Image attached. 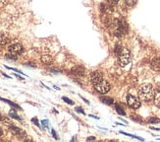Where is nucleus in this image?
I'll list each match as a JSON object with an SVG mask.
<instances>
[{
    "instance_id": "nucleus-23",
    "label": "nucleus",
    "mask_w": 160,
    "mask_h": 142,
    "mask_svg": "<svg viewBox=\"0 0 160 142\" xmlns=\"http://www.w3.org/2000/svg\"><path fill=\"white\" fill-rule=\"evenodd\" d=\"M75 111L78 112H81V113H82V115H85V112H84V110H82L81 107H77V108H75Z\"/></svg>"
},
{
    "instance_id": "nucleus-32",
    "label": "nucleus",
    "mask_w": 160,
    "mask_h": 142,
    "mask_svg": "<svg viewBox=\"0 0 160 142\" xmlns=\"http://www.w3.org/2000/svg\"><path fill=\"white\" fill-rule=\"evenodd\" d=\"M15 76H16V77H17V78L20 79V80H24V78H23V77H21V76H19L18 74H15Z\"/></svg>"
},
{
    "instance_id": "nucleus-1",
    "label": "nucleus",
    "mask_w": 160,
    "mask_h": 142,
    "mask_svg": "<svg viewBox=\"0 0 160 142\" xmlns=\"http://www.w3.org/2000/svg\"><path fill=\"white\" fill-rule=\"evenodd\" d=\"M138 99L142 102H150L154 99V89L151 84H143L140 87L138 92Z\"/></svg>"
},
{
    "instance_id": "nucleus-25",
    "label": "nucleus",
    "mask_w": 160,
    "mask_h": 142,
    "mask_svg": "<svg viewBox=\"0 0 160 142\" xmlns=\"http://www.w3.org/2000/svg\"><path fill=\"white\" fill-rule=\"evenodd\" d=\"M26 65H28V66H30V67H35V66H37L34 62H27Z\"/></svg>"
},
{
    "instance_id": "nucleus-4",
    "label": "nucleus",
    "mask_w": 160,
    "mask_h": 142,
    "mask_svg": "<svg viewBox=\"0 0 160 142\" xmlns=\"http://www.w3.org/2000/svg\"><path fill=\"white\" fill-rule=\"evenodd\" d=\"M127 105L129 106L131 108L137 110V108L141 107V100L130 94V95L127 96Z\"/></svg>"
},
{
    "instance_id": "nucleus-30",
    "label": "nucleus",
    "mask_w": 160,
    "mask_h": 142,
    "mask_svg": "<svg viewBox=\"0 0 160 142\" xmlns=\"http://www.w3.org/2000/svg\"><path fill=\"white\" fill-rule=\"evenodd\" d=\"M81 98H82V100H84V101L86 102V104H87V105H89V102L87 101V100H86V99H85V98H84V97H82V96H81Z\"/></svg>"
},
{
    "instance_id": "nucleus-29",
    "label": "nucleus",
    "mask_w": 160,
    "mask_h": 142,
    "mask_svg": "<svg viewBox=\"0 0 160 142\" xmlns=\"http://www.w3.org/2000/svg\"><path fill=\"white\" fill-rule=\"evenodd\" d=\"M50 71H51V72H53V73H59V72H60L59 70H54V69H50Z\"/></svg>"
},
{
    "instance_id": "nucleus-14",
    "label": "nucleus",
    "mask_w": 160,
    "mask_h": 142,
    "mask_svg": "<svg viewBox=\"0 0 160 142\" xmlns=\"http://www.w3.org/2000/svg\"><path fill=\"white\" fill-rule=\"evenodd\" d=\"M0 101H3V102H5V103H7L8 105H10V106H12V107H14V108H19V110H22V108H20L18 105H16V104H14L13 102H11V101H9V100H7V99H4V98H1L0 97Z\"/></svg>"
},
{
    "instance_id": "nucleus-27",
    "label": "nucleus",
    "mask_w": 160,
    "mask_h": 142,
    "mask_svg": "<svg viewBox=\"0 0 160 142\" xmlns=\"http://www.w3.org/2000/svg\"><path fill=\"white\" fill-rule=\"evenodd\" d=\"M51 132H52L53 137H54V138H55L56 140H57V139H58V136H57V135H56V132H55V130H54V129H52V130H51Z\"/></svg>"
},
{
    "instance_id": "nucleus-34",
    "label": "nucleus",
    "mask_w": 160,
    "mask_h": 142,
    "mask_svg": "<svg viewBox=\"0 0 160 142\" xmlns=\"http://www.w3.org/2000/svg\"><path fill=\"white\" fill-rule=\"evenodd\" d=\"M2 74L4 75V76H5V77H7V78H11V77H10V76H9V75H7V74H5V73H2Z\"/></svg>"
},
{
    "instance_id": "nucleus-24",
    "label": "nucleus",
    "mask_w": 160,
    "mask_h": 142,
    "mask_svg": "<svg viewBox=\"0 0 160 142\" xmlns=\"http://www.w3.org/2000/svg\"><path fill=\"white\" fill-rule=\"evenodd\" d=\"M32 121L34 122V124H37V126H38V127H40V125H39V124H38V120H37V117H34L33 120H32Z\"/></svg>"
},
{
    "instance_id": "nucleus-18",
    "label": "nucleus",
    "mask_w": 160,
    "mask_h": 142,
    "mask_svg": "<svg viewBox=\"0 0 160 142\" xmlns=\"http://www.w3.org/2000/svg\"><path fill=\"white\" fill-rule=\"evenodd\" d=\"M9 116H10V117H12V119H15V120H22V119H21V117H20L18 115H16L15 112H9Z\"/></svg>"
},
{
    "instance_id": "nucleus-11",
    "label": "nucleus",
    "mask_w": 160,
    "mask_h": 142,
    "mask_svg": "<svg viewBox=\"0 0 160 142\" xmlns=\"http://www.w3.org/2000/svg\"><path fill=\"white\" fill-rule=\"evenodd\" d=\"M10 37H8L7 35L0 33V45H6L10 42Z\"/></svg>"
},
{
    "instance_id": "nucleus-36",
    "label": "nucleus",
    "mask_w": 160,
    "mask_h": 142,
    "mask_svg": "<svg viewBox=\"0 0 160 142\" xmlns=\"http://www.w3.org/2000/svg\"><path fill=\"white\" fill-rule=\"evenodd\" d=\"M2 136V130H1V128H0V137Z\"/></svg>"
},
{
    "instance_id": "nucleus-20",
    "label": "nucleus",
    "mask_w": 160,
    "mask_h": 142,
    "mask_svg": "<svg viewBox=\"0 0 160 142\" xmlns=\"http://www.w3.org/2000/svg\"><path fill=\"white\" fill-rule=\"evenodd\" d=\"M6 58H8V59H11V60H16L17 59V56L14 55V54H12V53H9V54H6V56H5Z\"/></svg>"
},
{
    "instance_id": "nucleus-5",
    "label": "nucleus",
    "mask_w": 160,
    "mask_h": 142,
    "mask_svg": "<svg viewBox=\"0 0 160 142\" xmlns=\"http://www.w3.org/2000/svg\"><path fill=\"white\" fill-rule=\"evenodd\" d=\"M8 50H9V53L14 54V55H19V54L23 53L24 48L21 44H13L8 48Z\"/></svg>"
},
{
    "instance_id": "nucleus-16",
    "label": "nucleus",
    "mask_w": 160,
    "mask_h": 142,
    "mask_svg": "<svg viewBox=\"0 0 160 142\" xmlns=\"http://www.w3.org/2000/svg\"><path fill=\"white\" fill-rule=\"evenodd\" d=\"M116 111H117V112L119 113V115H121V116H125L126 113H125V112H124V110L121 107H120L119 105H116Z\"/></svg>"
},
{
    "instance_id": "nucleus-19",
    "label": "nucleus",
    "mask_w": 160,
    "mask_h": 142,
    "mask_svg": "<svg viewBox=\"0 0 160 142\" xmlns=\"http://www.w3.org/2000/svg\"><path fill=\"white\" fill-rule=\"evenodd\" d=\"M62 100H63L65 103L69 104V105H74V102L72 101V100H70V99H69V98H67V97H62Z\"/></svg>"
},
{
    "instance_id": "nucleus-13",
    "label": "nucleus",
    "mask_w": 160,
    "mask_h": 142,
    "mask_svg": "<svg viewBox=\"0 0 160 142\" xmlns=\"http://www.w3.org/2000/svg\"><path fill=\"white\" fill-rule=\"evenodd\" d=\"M153 100H154V104H155L158 108H160V90L159 91H157L156 93H155Z\"/></svg>"
},
{
    "instance_id": "nucleus-28",
    "label": "nucleus",
    "mask_w": 160,
    "mask_h": 142,
    "mask_svg": "<svg viewBox=\"0 0 160 142\" xmlns=\"http://www.w3.org/2000/svg\"><path fill=\"white\" fill-rule=\"evenodd\" d=\"M91 140H95V137L90 136V137H87V138H86V141H91Z\"/></svg>"
},
{
    "instance_id": "nucleus-22",
    "label": "nucleus",
    "mask_w": 160,
    "mask_h": 142,
    "mask_svg": "<svg viewBox=\"0 0 160 142\" xmlns=\"http://www.w3.org/2000/svg\"><path fill=\"white\" fill-rule=\"evenodd\" d=\"M8 3V0H0V8L4 7Z\"/></svg>"
},
{
    "instance_id": "nucleus-15",
    "label": "nucleus",
    "mask_w": 160,
    "mask_h": 142,
    "mask_svg": "<svg viewBox=\"0 0 160 142\" xmlns=\"http://www.w3.org/2000/svg\"><path fill=\"white\" fill-rule=\"evenodd\" d=\"M138 0H125V3L129 6V7H134L135 5L137 4Z\"/></svg>"
},
{
    "instance_id": "nucleus-10",
    "label": "nucleus",
    "mask_w": 160,
    "mask_h": 142,
    "mask_svg": "<svg viewBox=\"0 0 160 142\" xmlns=\"http://www.w3.org/2000/svg\"><path fill=\"white\" fill-rule=\"evenodd\" d=\"M72 73L75 75H78V76H82L85 75V67L82 66H76L72 69Z\"/></svg>"
},
{
    "instance_id": "nucleus-9",
    "label": "nucleus",
    "mask_w": 160,
    "mask_h": 142,
    "mask_svg": "<svg viewBox=\"0 0 160 142\" xmlns=\"http://www.w3.org/2000/svg\"><path fill=\"white\" fill-rule=\"evenodd\" d=\"M40 60L43 64H45V65H49V64L52 63L53 58L50 54H43V55H41Z\"/></svg>"
},
{
    "instance_id": "nucleus-12",
    "label": "nucleus",
    "mask_w": 160,
    "mask_h": 142,
    "mask_svg": "<svg viewBox=\"0 0 160 142\" xmlns=\"http://www.w3.org/2000/svg\"><path fill=\"white\" fill-rule=\"evenodd\" d=\"M100 101L102 102L103 104H105V105H108V106L112 105V104L114 103V100H113L112 98H109V97H101Z\"/></svg>"
},
{
    "instance_id": "nucleus-2",
    "label": "nucleus",
    "mask_w": 160,
    "mask_h": 142,
    "mask_svg": "<svg viewBox=\"0 0 160 142\" xmlns=\"http://www.w3.org/2000/svg\"><path fill=\"white\" fill-rule=\"evenodd\" d=\"M118 60H119V64L122 66V67H125L127 66L128 64L130 63V60H131V53L130 50L122 46V49L120 50V53H118Z\"/></svg>"
},
{
    "instance_id": "nucleus-7",
    "label": "nucleus",
    "mask_w": 160,
    "mask_h": 142,
    "mask_svg": "<svg viewBox=\"0 0 160 142\" xmlns=\"http://www.w3.org/2000/svg\"><path fill=\"white\" fill-rule=\"evenodd\" d=\"M150 67L151 69L156 72H160V58L159 57H154L150 61Z\"/></svg>"
},
{
    "instance_id": "nucleus-21",
    "label": "nucleus",
    "mask_w": 160,
    "mask_h": 142,
    "mask_svg": "<svg viewBox=\"0 0 160 142\" xmlns=\"http://www.w3.org/2000/svg\"><path fill=\"white\" fill-rule=\"evenodd\" d=\"M5 67L7 68V69H10V70H13V71H15L16 73H21V74H23V75H24V73H23L22 71L18 70V69H16V68H13V67H9V66H5Z\"/></svg>"
},
{
    "instance_id": "nucleus-35",
    "label": "nucleus",
    "mask_w": 160,
    "mask_h": 142,
    "mask_svg": "<svg viewBox=\"0 0 160 142\" xmlns=\"http://www.w3.org/2000/svg\"><path fill=\"white\" fill-rule=\"evenodd\" d=\"M3 120H4V117L1 116V115H0V121H3Z\"/></svg>"
},
{
    "instance_id": "nucleus-8",
    "label": "nucleus",
    "mask_w": 160,
    "mask_h": 142,
    "mask_svg": "<svg viewBox=\"0 0 160 142\" xmlns=\"http://www.w3.org/2000/svg\"><path fill=\"white\" fill-rule=\"evenodd\" d=\"M9 129H10V131H11L14 135H16V136H20V137H21V136H25V135H26V133H25L21 128L15 126V125H10V126H9Z\"/></svg>"
},
{
    "instance_id": "nucleus-31",
    "label": "nucleus",
    "mask_w": 160,
    "mask_h": 142,
    "mask_svg": "<svg viewBox=\"0 0 160 142\" xmlns=\"http://www.w3.org/2000/svg\"><path fill=\"white\" fill-rule=\"evenodd\" d=\"M89 116H90V117H93V119H95V120H99V117H97V116H92V115H89Z\"/></svg>"
},
{
    "instance_id": "nucleus-17",
    "label": "nucleus",
    "mask_w": 160,
    "mask_h": 142,
    "mask_svg": "<svg viewBox=\"0 0 160 142\" xmlns=\"http://www.w3.org/2000/svg\"><path fill=\"white\" fill-rule=\"evenodd\" d=\"M159 121H160V120L158 117H156V116H152V117H150L148 120L149 124H158Z\"/></svg>"
},
{
    "instance_id": "nucleus-3",
    "label": "nucleus",
    "mask_w": 160,
    "mask_h": 142,
    "mask_svg": "<svg viewBox=\"0 0 160 142\" xmlns=\"http://www.w3.org/2000/svg\"><path fill=\"white\" fill-rule=\"evenodd\" d=\"M93 86H94V89L96 90L98 93H101V94L108 93V92L110 91V89H111V86H110L109 82H107L104 79H101L98 82L94 83Z\"/></svg>"
},
{
    "instance_id": "nucleus-26",
    "label": "nucleus",
    "mask_w": 160,
    "mask_h": 142,
    "mask_svg": "<svg viewBox=\"0 0 160 142\" xmlns=\"http://www.w3.org/2000/svg\"><path fill=\"white\" fill-rule=\"evenodd\" d=\"M41 124H43V125H44L45 127H48V120H42V121H41Z\"/></svg>"
},
{
    "instance_id": "nucleus-33",
    "label": "nucleus",
    "mask_w": 160,
    "mask_h": 142,
    "mask_svg": "<svg viewBox=\"0 0 160 142\" xmlns=\"http://www.w3.org/2000/svg\"><path fill=\"white\" fill-rule=\"evenodd\" d=\"M111 1L112 3H114V4H116V3H118L119 2V0H110Z\"/></svg>"
},
{
    "instance_id": "nucleus-6",
    "label": "nucleus",
    "mask_w": 160,
    "mask_h": 142,
    "mask_svg": "<svg viewBox=\"0 0 160 142\" xmlns=\"http://www.w3.org/2000/svg\"><path fill=\"white\" fill-rule=\"evenodd\" d=\"M89 78H90V81H91V83H92V84H94V83L98 82V81H99V80H101V79H103V75H102V73H101L100 71L95 70V71H92V72L90 73V75H89Z\"/></svg>"
}]
</instances>
